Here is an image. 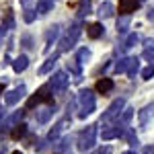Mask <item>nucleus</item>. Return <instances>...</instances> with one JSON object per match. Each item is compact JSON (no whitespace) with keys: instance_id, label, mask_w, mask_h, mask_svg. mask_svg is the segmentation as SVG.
<instances>
[{"instance_id":"obj_6","label":"nucleus","mask_w":154,"mask_h":154,"mask_svg":"<svg viewBox=\"0 0 154 154\" xmlns=\"http://www.w3.org/2000/svg\"><path fill=\"white\" fill-rule=\"evenodd\" d=\"M123 109H125V99H123V97H119V99H115L111 105L107 107V111L103 113V115H101V123H109L111 119L119 117Z\"/></svg>"},{"instance_id":"obj_3","label":"nucleus","mask_w":154,"mask_h":154,"mask_svg":"<svg viewBox=\"0 0 154 154\" xmlns=\"http://www.w3.org/2000/svg\"><path fill=\"white\" fill-rule=\"evenodd\" d=\"M68 84H70V78H68V74L66 72H54V76L49 78L48 82V88L51 95H62L66 88H68Z\"/></svg>"},{"instance_id":"obj_31","label":"nucleus","mask_w":154,"mask_h":154,"mask_svg":"<svg viewBox=\"0 0 154 154\" xmlns=\"http://www.w3.org/2000/svg\"><path fill=\"white\" fill-rule=\"evenodd\" d=\"M35 17H37V12L33 11V8H25V12H23V21L25 23H33Z\"/></svg>"},{"instance_id":"obj_12","label":"nucleus","mask_w":154,"mask_h":154,"mask_svg":"<svg viewBox=\"0 0 154 154\" xmlns=\"http://www.w3.org/2000/svg\"><path fill=\"white\" fill-rule=\"evenodd\" d=\"M54 111H56V107H54V105H48V107L37 109V113H35L37 123H48L49 119H51V115H54Z\"/></svg>"},{"instance_id":"obj_46","label":"nucleus","mask_w":154,"mask_h":154,"mask_svg":"<svg viewBox=\"0 0 154 154\" xmlns=\"http://www.w3.org/2000/svg\"><path fill=\"white\" fill-rule=\"evenodd\" d=\"M125 154H136V152H125Z\"/></svg>"},{"instance_id":"obj_8","label":"nucleus","mask_w":154,"mask_h":154,"mask_svg":"<svg viewBox=\"0 0 154 154\" xmlns=\"http://www.w3.org/2000/svg\"><path fill=\"white\" fill-rule=\"evenodd\" d=\"M23 117H25V111H23V109H21V111H14L12 115H8V117H6L4 121H2V123H0V128H2V134H4V131H11L14 125H19V123L23 121Z\"/></svg>"},{"instance_id":"obj_42","label":"nucleus","mask_w":154,"mask_h":154,"mask_svg":"<svg viewBox=\"0 0 154 154\" xmlns=\"http://www.w3.org/2000/svg\"><path fill=\"white\" fill-rule=\"evenodd\" d=\"M144 154H154V146H150V148H146V150H144Z\"/></svg>"},{"instance_id":"obj_44","label":"nucleus","mask_w":154,"mask_h":154,"mask_svg":"<svg viewBox=\"0 0 154 154\" xmlns=\"http://www.w3.org/2000/svg\"><path fill=\"white\" fill-rule=\"evenodd\" d=\"M2 150H4V144H2V140H0V154H2Z\"/></svg>"},{"instance_id":"obj_13","label":"nucleus","mask_w":154,"mask_h":154,"mask_svg":"<svg viewBox=\"0 0 154 154\" xmlns=\"http://www.w3.org/2000/svg\"><path fill=\"white\" fill-rule=\"evenodd\" d=\"M113 86H115V82H113L111 78H99L97 84H95V91H97V93H101V95H107V93L113 91Z\"/></svg>"},{"instance_id":"obj_45","label":"nucleus","mask_w":154,"mask_h":154,"mask_svg":"<svg viewBox=\"0 0 154 154\" xmlns=\"http://www.w3.org/2000/svg\"><path fill=\"white\" fill-rule=\"evenodd\" d=\"M12 154H23V152H19V150H17V152H12Z\"/></svg>"},{"instance_id":"obj_10","label":"nucleus","mask_w":154,"mask_h":154,"mask_svg":"<svg viewBox=\"0 0 154 154\" xmlns=\"http://www.w3.org/2000/svg\"><path fill=\"white\" fill-rule=\"evenodd\" d=\"M152 117H154V103H150V105H146L142 111L138 113V119H140V128H142V130H146V125L150 123V119H152Z\"/></svg>"},{"instance_id":"obj_27","label":"nucleus","mask_w":154,"mask_h":154,"mask_svg":"<svg viewBox=\"0 0 154 154\" xmlns=\"http://www.w3.org/2000/svg\"><path fill=\"white\" fill-rule=\"evenodd\" d=\"M88 60H91V49L80 48L78 51H76V62H78V64H86Z\"/></svg>"},{"instance_id":"obj_9","label":"nucleus","mask_w":154,"mask_h":154,"mask_svg":"<svg viewBox=\"0 0 154 154\" xmlns=\"http://www.w3.org/2000/svg\"><path fill=\"white\" fill-rule=\"evenodd\" d=\"M68 123H70V115H66V117H64V119H60L58 123H56V125H54V128L49 130V134H48V142H54V144L58 142L60 134L64 131V128H66Z\"/></svg>"},{"instance_id":"obj_26","label":"nucleus","mask_w":154,"mask_h":154,"mask_svg":"<svg viewBox=\"0 0 154 154\" xmlns=\"http://www.w3.org/2000/svg\"><path fill=\"white\" fill-rule=\"evenodd\" d=\"M27 136V125L25 123H19V125H14L11 130V138L12 140H21V138H25Z\"/></svg>"},{"instance_id":"obj_37","label":"nucleus","mask_w":154,"mask_h":154,"mask_svg":"<svg viewBox=\"0 0 154 154\" xmlns=\"http://www.w3.org/2000/svg\"><path fill=\"white\" fill-rule=\"evenodd\" d=\"M95 154H111V148L109 146H101V148H97Z\"/></svg>"},{"instance_id":"obj_30","label":"nucleus","mask_w":154,"mask_h":154,"mask_svg":"<svg viewBox=\"0 0 154 154\" xmlns=\"http://www.w3.org/2000/svg\"><path fill=\"white\" fill-rule=\"evenodd\" d=\"M128 62H130V58H119V62L115 64V72L117 74H123V72L128 70Z\"/></svg>"},{"instance_id":"obj_17","label":"nucleus","mask_w":154,"mask_h":154,"mask_svg":"<svg viewBox=\"0 0 154 154\" xmlns=\"http://www.w3.org/2000/svg\"><path fill=\"white\" fill-rule=\"evenodd\" d=\"M123 128H119V123H113V125H107L105 130L101 131V138L103 140H113V138H119Z\"/></svg>"},{"instance_id":"obj_7","label":"nucleus","mask_w":154,"mask_h":154,"mask_svg":"<svg viewBox=\"0 0 154 154\" xmlns=\"http://www.w3.org/2000/svg\"><path fill=\"white\" fill-rule=\"evenodd\" d=\"M25 95H27V86H25V84H19L17 88H12V91H8V93L4 95V103H6V105H17Z\"/></svg>"},{"instance_id":"obj_29","label":"nucleus","mask_w":154,"mask_h":154,"mask_svg":"<svg viewBox=\"0 0 154 154\" xmlns=\"http://www.w3.org/2000/svg\"><path fill=\"white\" fill-rule=\"evenodd\" d=\"M70 144H72V140L70 138H62L58 144H56V154H62V152H66L68 148H70Z\"/></svg>"},{"instance_id":"obj_38","label":"nucleus","mask_w":154,"mask_h":154,"mask_svg":"<svg viewBox=\"0 0 154 154\" xmlns=\"http://www.w3.org/2000/svg\"><path fill=\"white\" fill-rule=\"evenodd\" d=\"M45 146H48V138L45 140H37V150H45Z\"/></svg>"},{"instance_id":"obj_35","label":"nucleus","mask_w":154,"mask_h":154,"mask_svg":"<svg viewBox=\"0 0 154 154\" xmlns=\"http://www.w3.org/2000/svg\"><path fill=\"white\" fill-rule=\"evenodd\" d=\"M142 78H144V80H150V78H154V66L144 68V70H142Z\"/></svg>"},{"instance_id":"obj_28","label":"nucleus","mask_w":154,"mask_h":154,"mask_svg":"<svg viewBox=\"0 0 154 154\" xmlns=\"http://www.w3.org/2000/svg\"><path fill=\"white\" fill-rule=\"evenodd\" d=\"M88 14H91V0H82L78 6V19H84Z\"/></svg>"},{"instance_id":"obj_24","label":"nucleus","mask_w":154,"mask_h":154,"mask_svg":"<svg viewBox=\"0 0 154 154\" xmlns=\"http://www.w3.org/2000/svg\"><path fill=\"white\" fill-rule=\"evenodd\" d=\"M138 72H140V58H130L125 74H128L130 78H136V74H138Z\"/></svg>"},{"instance_id":"obj_43","label":"nucleus","mask_w":154,"mask_h":154,"mask_svg":"<svg viewBox=\"0 0 154 154\" xmlns=\"http://www.w3.org/2000/svg\"><path fill=\"white\" fill-rule=\"evenodd\" d=\"M2 93H4V84L0 82V95H2Z\"/></svg>"},{"instance_id":"obj_41","label":"nucleus","mask_w":154,"mask_h":154,"mask_svg":"<svg viewBox=\"0 0 154 154\" xmlns=\"http://www.w3.org/2000/svg\"><path fill=\"white\" fill-rule=\"evenodd\" d=\"M144 45H146V48H154V39H146Z\"/></svg>"},{"instance_id":"obj_40","label":"nucleus","mask_w":154,"mask_h":154,"mask_svg":"<svg viewBox=\"0 0 154 154\" xmlns=\"http://www.w3.org/2000/svg\"><path fill=\"white\" fill-rule=\"evenodd\" d=\"M31 2H33V0H21V4H23L25 8H31Z\"/></svg>"},{"instance_id":"obj_20","label":"nucleus","mask_w":154,"mask_h":154,"mask_svg":"<svg viewBox=\"0 0 154 154\" xmlns=\"http://www.w3.org/2000/svg\"><path fill=\"white\" fill-rule=\"evenodd\" d=\"M58 58H60V51H58V54H54L51 58L45 60V62H43V66H41L37 72H39L41 76H43V74H48V72H51V70H54V66H56V62H58Z\"/></svg>"},{"instance_id":"obj_39","label":"nucleus","mask_w":154,"mask_h":154,"mask_svg":"<svg viewBox=\"0 0 154 154\" xmlns=\"http://www.w3.org/2000/svg\"><path fill=\"white\" fill-rule=\"evenodd\" d=\"M146 17H148V21L154 23V8H148V11H146Z\"/></svg>"},{"instance_id":"obj_21","label":"nucleus","mask_w":154,"mask_h":154,"mask_svg":"<svg viewBox=\"0 0 154 154\" xmlns=\"http://www.w3.org/2000/svg\"><path fill=\"white\" fill-rule=\"evenodd\" d=\"M131 117H134V109H131V107H125V109L121 111L119 119H117L119 128H128V125H130V121H131Z\"/></svg>"},{"instance_id":"obj_25","label":"nucleus","mask_w":154,"mask_h":154,"mask_svg":"<svg viewBox=\"0 0 154 154\" xmlns=\"http://www.w3.org/2000/svg\"><path fill=\"white\" fill-rule=\"evenodd\" d=\"M11 29H14V19L11 17V11H8V14H6V19H4V23L0 25V39L6 35Z\"/></svg>"},{"instance_id":"obj_33","label":"nucleus","mask_w":154,"mask_h":154,"mask_svg":"<svg viewBox=\"0 0 154 154\" xmlns=\"http://www.w3.org/2000/svg\"><path fill=\"white\" fill-rule=\"evenodd\" d=\"M136 43H138V35H136V33H130V35H128V39H125V43H123V48L130 49V48H134Z\"/></svg>"},{"instance_id":"obj_18","label":"nucleus","mask_w":154,"mask_h":154,"mask_svg":"<svg viewBox=\"0 0 154 154\" xmlns=\"http://www.w3.org/2000/svg\"><path fill=\"white\" fill-rule=\"evenodd\" d=\"M138 4H140V0H119V12L121 14H130L138 8Z\"/></svg>"},{"instance_id":"obj_32","label":"nucleus","mask_w":154,"mask_h":154,"mask_svg":"<svg viewBox=\"0 0 154 154\" xmlns=\"http://www.w3.org/2000/svg\"><path fill=\"white\" fill-rule=\"evenodd\" d=\"M142 58L146 60V62H150V66H154V48H144Z\"/></svg>"},{"instance_id":"obj_4","label":"nucleus","mask_w":154,"mask_h":154,"mask_svg":"<svg viewBox=\"0 0 154 154\" xmlns=\"http://www.w3.org/2000/svg\"><path fill=\"white\" fill-rule=\"evenodd\" d=\"M95 144H97V125H86V130L80 131L76 146H78V150L86 152V150H91Z\"/></svg>"},{"instance_id":"obj_2","label":"nucleus","mask_w":154,"mask_h":154,"mask_svg":"<svg viewBox=\"0 0 154 154\" xmlns=\"http://www.w3.org/2000/svg\"><path fill=\"white\" fill-rule=\"evenodd\" d=\"M80 25L74 23L70 25V29L64 33V37L60 39V54H64V51H70L74 45H76V41H78V37H80Z\"/></svg>"},{"instance_id":"obj_15","label":"nucleus","mask_w":154,"mask_h":154,"mask_svg":"<svg viewBox=\"0 0 154 154\" xmlns=\"http://www.w3.org/2000/svg\"><path fill=\"white\" fill-rule=\"evenodd\" d=\"M97 14H99L101 19H111V17L115 14V6H113L109 0H105V2H101V6L97 8Z\"/></svg>"},{"instance_id":"obj_34","label":"nucleus","mask_w":154,"mask_h":154,"mask_svg":"<svg viewBox=\"0 0 154 154\" xmlns=\"http://www.w3.org/2000/svg\"><path fill=\"white\" fill-rule=\"evenodd\" d=\"M21 45H23L25 49H33V37L31 35H23L21 37Z\"/></svg>"},{"instance_id":"obj_16","label":"nucleus","mask_w":154,"mask_h":154,"mask_svg":"<svg viewBox=\"0 0 154 154\" xmlns=\"http://www.w3.org/2000/svg\"><path fill=\"white\" fill-rule=\"evenodd\" d=\"M103 33H105L103 23H91V25H86V35L91 37V39H99V37H103Z\"/></svg>"},{"instance_id":"obj_19","label":"nucleus","mask_w":154,"mask_h":154,"mask_svg":"<svg viewBox=\"0 0 154 154\" xmlns=\"http://www.w3.org/2000/svg\"><path fill=\"white\" fill-rule=\"evenodd\" d=\"M11 64H12V70L21 74V72H25L27 68H29V58H27V56H19V58L12 60Z\"/></svg>"},{"instance_id":"obj_22","label":"nucleus","mask_w":154,"mask_h":154,"mask_svg":"<svg viewBox=\"0 0 154 154\" xmlns=\"http://www.w3.org/2000/svg\"><path fill=\"white\" fill-rule=\"evenodd\" d=\"M130 23H131V17H130V14H121V17L117 19V33H119V35H125V33H128Z\"/></svg>"},{"instance_id":"obj_11","label":"nucleus","mask_w":154,"mask_h":154,"mask_svg":"<svg viewBox=\"0 0 154 154\" xmlns=\"http://www.w3.org/2000/svg\"><path fill=\"white\" fill-rule=\"evenodd\" d=\"M60 31H62V25H51L45 31V51H49V48L54 45V41L60 37Z\"/></svg>"},{"instance_id":"obj_36","label":"nucleus","mask_w":154,"mask_h":154,"mask_svg":"<svg viewBox=\"0 0 154 154\" xmlns=\"http://www.w3.org/2000/svg\"><path fill=\"white\" fill-rule=\"evenodd\" d=\"M68 70L72 72V74H76V76H78V78H80V64H78V62H68Z\"/></svg>"},{"instance_id":"obj_5","label":"nucleus","mask_w":154,"mask_h":154,"mask_svg":"<svg viewBox=\"0 0 154 154\" xmlns=\"http://www.w3.org/2000/svg\"><path fill=\"white\" fill-rule=\"evenodd\" d=\"M41 103H48V105H54V99H51V95H49V88L48 84H43L39 91H37L33 97H29L27 99V109H35V107H39Z\"/></svg>"},{"instance_id":"obj_23","label":"nucleus","mask_w":154,"mask_h":154,"mask_svg":"<svg viewBox=\"0 0 154 154\" xmlns=\"http://www.w3.org/2000/svg\"><path fill=\"white\" fill-rule=\"evenodd\" d=\"M51 11H54V0H37V14H48Z\"/></svg>"},{"instance_id":"obj_1","label":"nucleus","mask_w":154,"mask_h":154,"mask_svg":"<svg viewBox=\"0 0 154 154\" xmlns=\"http://www.w3.org/2000/svg\"><path fill=\"white\" fill-rule=\"evenodd\" d=\"M78 103H80V113H78V117L84 119L88 117L93 111H95V93L91 91V88H84V91H80L78 93V99H76Z\"/></svg>"},{"instance_id":"obj_47","label":"nucleus","mask_w":154,"mask_h":154,"mask_svg":"<svg viewBox=\"0 0 154 154\" xmlns=\"http://www.w3.org/2000/svg\"><path fill=\"white\" fill-rule=\"evenodd\" d=\"M93 154H95V152H93Z\"/></svg>"},{"instance_id":"obj_14","label":"nucleus","mask_w":154,"mask_h":154,"mask_svg":"<svg viewBox=\"0 0 154 154\" xmlns=\"http://www.w3.org/2000/svg\"><path fill=\"white\" fill-rule=\"evenodd\" d=\"M119 138H123V140L130 144L134 150H136V148H138V144H140V142H138V136H136V131L131 130V128H123V130H121V134H119Z\"/></svg>"}]
</instances>
